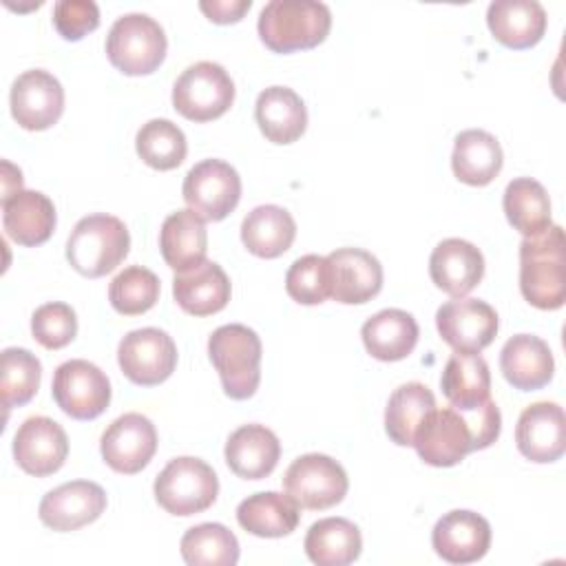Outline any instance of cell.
<instances>
[{
    "mask_svg": "<svg viewBox=\"0 0 566 566\" xmlns=\"http://www.w3.org/2000/svg\"><path fill=\"white\" fill-rule=\"evenodd\" d=\"M296 237L292 214L281 206H256L241 223V241L254 256L276 259L290 250Z\"/></svg>",
    "mask_w": 566,
    "mask_h": 566,
    "instance_id": "cell-31",
    "label": "cell"
},
{
    "mask_svg": "<svg viewBox=\"0 0 566 566\" xmlns=\"http://www.w3.org/2000/svg\"><path fill=\"white\" fill-rule=\"evenodd\" d=\"M104 462L117 473H139L157 451L155 424L137 413H124L115 418L99 440Z\"/></svg>",
    "mask_w": 566,
    "mask_h": 566,
    "instance_id": "cell-15",
    "label": "cell"
},
{
    "mask_svg": "<svg viewBox=\"0 0 566 566\" xmlns=\"http://www.w3.org/2000/svg\"><path fill=\"white\" fill-rule=\"evenodd\" d=\"M436 327L442 340L455 352L480 354L493 343L500 321L486 301L455 298L438 307Z\"/></svg>",
    "mask_w": 566,
    "mask_h": 566,
    "instance_id": "cell-12",
    "label": "cell"
},
{
    "mask_svg": "<svg viewBox=\"0 0 566 566\" xmlns=\"http://www.w3.org/2000/svg\"><path fill=\"white\" fill-rule=\"evenodd\" d=\"M332 27L327 4L316 0H270L259 13V38L274 53L321 44Z\"/></svg>",
    "mask_w": 566,
    "mask_h": 566,
    "instance_id": "cell-2",
    "label": "cell"
},
{
    "mask_svg": "<svg viewBox=\"0 0 566 566\" xmlns=\"http://www.w3.org/2000/svg\"><path fill=\"white\" fill-rule=\"evenodd\" d=\"M493 38L509 49H531L546 31V11L537 0H495L486 9Z\"/></svg>",
    "mask_w": 566,
    "mask_h": 566,
    "instance_id": "cell-25",
    "label": "cell"
},
{
    "mask_svg": "<svg viewBox=\"0 0 566 566\" xmlns=\"http://www.w3.org/2000/svg\"><path fill=\"white\" fill-rule=\"evenodd\" d=\"M159 250L168 268L186 272L201 261L208 252L206 221L190 208L168 214L159 230Z\"/></svg>",
    "mask_w": 566,
    "mask_h": 566,
    "instance_id": "cell-28",
    "label": "cell"
},
{
    "mask_svg": "<svg viewBox=\"0 0 566 566\" xmlns=\"http://www.w3.org/2000/svg\"><path fill=\"white\" fill-rule=\"evenodd\" d=\"M31 334L46 349L66 347L77 334V316L66 303H44L31 316Z\"/></svg>",
    "mask_w": 566,
    "mask_h": 566,
    "instance_id": "cell-42",
    "label": "cell"
},
{
    "mask_svg": "<svg viewBox=\"0 0 566 566\" xmlns=\"http://www.w3.org/2000/svg\"><path fill=\"white\" fill-rule=\"evenodd\" d=\"M287 294L301 305H318L332 296V274L327 256L305 254L285 274Z\"/></svg>",
    "mask_w": 566,
    "mask_h": 566,
    "instance_id": "cell-41",
    "label": "cell"
},
{
    "mask_svg": "<svg viewBox=\"0 0 566 566\" xmlns=\"http://www.w3.org/2000/svg\"><path fill=\"white\" fill-rule=\"evenodd\" d=\"M172 296L186 314L210 316L228 305L230 279L219 263L206 259L199 265L175 274Z\"/></svg>",
    "mask_w": 566,
    "mask_h": 566,
    "instance_id": "cell-23",
    "label": "cell"
},
{
    "mask_svg": "<svg viewBox=\"0 0 566 566\" xmlns=\"http://www.w3.org/2000/svg\"><path fill=\"white\" fill-rule=\"evenodd\" d=\"M117 363L130 382L153 387L175 371L177 345L164 329H133L119 340Z\"/></svg>",
    "mask_w": 566,
    "mask_h": 566,
    "instance_id": "cell-11",
    "label": "cell"
},
{
    "mask_svg": "<svg viewBox=\"0 0 566 566\" xmlns=\"http://www.w3.org/2000/svg\"><path fill=\"white\" fill-rule=\"evenodd\" d=\"M254 117L272 144H292L307 128V108L301 95L287 86H270L259 93Z\"/></svg>",
    "mask_w": 566,
    "mask_h": 566,
    "instance_id": "cell-27",
    "label": "cell"
},
{
    "mask_svg": "<svg viewBox=\"0 0 566 566\" xmlns=\"http://www.w3.org/2000/svg\"><path fill=\"white\" fill-rule=\"evenodd\" d=\"M431 546L449 564H471L486 555L491 546V526L482 515L455 509L436 522Z\"/></svg>",
    "mask_w": 566,
    "mask_h": 566,
    "instance_id": "cell-18",
    "label": "cell"
},
{
    "mask_svg": "<svg viewBox=\"0 0 566 566\" xmlns=\"http://www.w3.org/2000/svg\"><path fill=\"white\" fill-rule=\"evenodd\" d=\"M502 164V146L491 133L469 128L455 137L451 168L462 184L486 186L500 175Z\"/></svg>",
    "mask_w": 566,
    "mask_h": 566,
    "instance_id": "cell-30",
    "label": "cell"
},
{
    "mask_svg": "<svg viewBox=\"0 0 566 566\" xmlns=\"http://www.w3.org/2000/svg\"><path fill=\"white\" fill-rule=\"evenodd\" d=\"M9 104L13 119L22 128L46 130L64 111V88L49 71L31 69L13 80Z\"/></svg>",
    "mask_w": 566,
    "mask_h": 566,
    "instance_id": "cell-14",
    "label": "cell"
},
{
    "mask_svg": "<svg viewBox=\"0 0 566 566\" xmlns=\"http://www.w3.org/2000/svg\"><path fill=\"white\" fill-rule=\"evenodd\" d=\"M250 0H201L199 9L217 24H230L241 20V15L250 9Z\"/></svg>",
    "mask_w": 566,
    "mask_h": 566,
    "instance_id": "cell-44",
    "label": "cell"
},
{
    "mask_svg": "<svg viewBox=\"0 0 566 566\" xmlns=\"http://www.w3.org/2000/svg\"><path fill=\"white\" fill-rule=\"evenodd\" d=\"M159 298V279L144 265L122 270L108 285V301L115 312L137 316L148 312Z\"/></svg>",
    "mask_w": 566,
    "mask_h": 566,
    "instance_id": "cell-40",
    "label": "cell"
},
{
    "mask_svg": "<svg viewBox=\"0 0 566 566\" xmlns=\"http://www.w3.org/2000/svg\"><path fill=\"white\" fill-rule=\"evenodd\" d=\"M51 389L57 407L75 420H93L104 413L111 402L106 374L84 358L62 363L53 374Z\"/></svg>",
    "mask_w": 566,
    "mask_h": 566,
    "instance_id": "cell-10",
    "label": "cell"
},
{
    "mask_svg": "<svg viewBox=\"0 0 566 566\" xmlns=\"http://www.w3.org/2000/svg\"><path fill=\"white\" fill-rule=\"evenodd\" d=\"M42 365L24 347H7L0 356V394L7 409L27 405L40 387Z\"/></svg>",
    "mask_w": 566,
    "mask_h": 566,
    "instance_id": "cell-39",
    "label": "cell"
},
{
    "mask_svg": "<svg viewBox=\"0 0 566 566\" xmlns=\"http://www.w3.org/2000/svg\"><path fill=\"white\" fill-rule=\"evenodd\" d=\"M564 230L551 226L520 243V292L537 310H559L566 301Z\"/></svg>",
    "mask_w": 566,
    "mask_h": 566,
    "instance_id": "cell-1",
    "label": "cell"
},
{
    "mask_svg": "<svg viewBox=\"0 0 566 566\" xmlns=\"http://www.w3.org/2000/svg\"><path fill=\"white\" fill-rule=\"evenodd\" d=\"M208 356L226 396L232 400L254 396L261 380V340L254 329L241 323L217 327L208 338Z\"/></svg>",
    "mask_w": 566,
    "mask_h": 566,
    "instance_id": "cell-3",
    "label": "cell"
},
{
    "mask_svg": "<svg viewBox=\"0 0 566 566\" xmlns=\"http://www.w3.org/2000/svg\"><path fill=\"white\" fill-rule=\"evenodd\" d=\"M137 155L144 164L155 170L177 168L188 153L184 130L170 119H150L146 122L135 137Z\"/></svg>",
    "mask_w": 566,
    "mask_h": 566,
    "instance_id": "cell-38",
    "label": "cell"
},
{
    "mask_svg": "<svg viewBox=\"0 0 566 566\" xmlns=\"http://www.w3.org/2000/svg\"><path fill=\"white\" fill-rule=\"evenodd\" d=\"M2 228L18 245H40L55 230V206L38 190H18L2 199Z\"/></svg>",
    "mask_w": 566,
    "mask_h": 566,
    "instance_id": "cell-22",
    "label": "cell"
},
{
    "mask_svg": "<svg viewBox=\"0 0 566 566\" xmlns=\"http://www.w3.org/2000/svg\"><path fill=\"white\" fill-rule=\"evenodd\" d=\"M515 442L524 458L531 462H555L566 449V420L564 409L557 402L528 405L515 427Z\"/></svg>",
    "mask_w": 566,
    "mask_h": 566,
    "instance_id": "cell-19",
    "label": "cell"
},
{
    "mask_svg": "<svg viewBox=\"0 0 566 566\" xmlns=\"http://www.w3.org/2000/svg\"><path fill=\"white\" fill-rule=\"evenodd\" d=\"M502 208L509 223L524 237H537L553 226L548 192L539 181L531 177H517L509 181L504 188Z\"/></svg>",
    "mask_w": 566,
    "mask_h": 566,
    "instance_id": "cell-35",
    "label": "cell"
},
{
    "mask_svg": "<svg viewBox=\"0 0 566 566\" xmlns=\"http://www.w3.org/2000/svg\"><path fill=\"white\" fill-rule=\"evenodd\" d=\"M234 102V82L217 62L190 64L172 86V106L190 122L221 117Z\"/></svg>",
    "mask_w": 566,
    "mask_h": 566,
    "instance_id": "cell-7",
    "label": "cell"
},
{
    "mask_svg": "<svg viewBox=\"0 0 566 566\" xmlns=\"http://www.w3.org/2000/svg\"><path fill=\"white\" fill-rule=\"evenodd\" d=\"M130 234L122 219L113 214L82 217L69 241L66 259L82 276L97 279L113 272L128 254Z\"/></svg>",
    "mask_w": 566,
    "mask_h": 566,
    "instance_id": "cell-4",
    "label": "cell"
},
{
    "mask_svg": "<svg viewBox=\"0 0 566 566\" xmlns=\"http://www.w3.org/2000/svg\"><path fill=\"white\" fill-rule=\"evenodd\" d=\"M106 509V493L88 480H73L49 491L38 509L40 522L53 531H77L95 522Z\"/></svg>",
    "mask_w": 566,
    "mask_h": 566,
    "instance_id": "cell-17",
    "label": "cell"
},
{
    "mask_svg": "<svg viewBox=\"0 0 566 566\" xmlns=\"http://www.w3.org/2000/svg\"><path fill=\"white\" fill-rule=\"evenodd\" d=\"M179 548L188 566H234L239 562V542L234 533L217 522L188 528Z\"/></svg>",
    "mask_w": 566,
    "mask_h": 566,
    "instance_id": "cell-37",
    "label": "cell"
},
{
    "mask_svg": "<svg viewBox=\"0 0 566 566\" xmlns=\"http://www.w3.org/2000/svg\"><path fill=\"white\" fill-rule=\"evenodd\" d=\"M305 553L316 566H347L358 559L363 548L360 531L345 517H323L305 535Z\"/></svg>",
    "mask_w": 566,
    "mask_h": 566,
    "instance_id": "cell-34",
    "label": "cell"
},
{
    "mask_svg": "<svg viewBox=\"0 0 566 566\" xmlns=\"http://www.w3.org/2000/svg\"><path fill=\"white\" fill-rule=\"evenodd\" d=\"M296 502L285 493L261 491L237 506V522L256 537H283L298 526Z\"/></svg>",
    "mask_w": 566,
    "mask_h": 566,
    "instance_id": "cell-33",
    "label": "cell"
},
{
    "mask_svg": "<svg viewBox=\"0 0 566 566\" xmlns=\"http://www.w3.org/2000/svg\"><path fill=\"white\" fill-rule=\"evenodd\" d=\"M53 24L64 40H80L99 27V9L93 0H60L53 7Z\"/></svg>",
    "mask_w": 566,
    "mask_h": 566,
    "instance_id": "cell-43",
    "label": "cell"
},
{
    "mask_svg": "<svg viewBox=\"0 0 566 566\" xmlns=\"http://www.w3.org/2000/svg\"><path fill=\"white\" fill-rule=\"evenodd\" d=\"M223 453L234 475L243 480H261L274 471L281 455V442L274 431L263 424H243L230 433Z\"/></svg>",
    "mask_w": 566,
    "mask_h": 566,
    "instance_id": "cell-26",
    "label": "cell"
},
{
    "mask_svg": "<svg viewBox=\"0 0 566 566\" xmlns=\"http://www.w3.org/2000/svg\"><path fill=\"white\" fill-rule=\"evenodd\" d=\"M500 369L515 389L535 391L551 382L555 360L546 340L533 334H517L504 343Z\"/></svg>",
    "mask_w": 566,
    "mask_h": 566,
    "instance_id": "cell-24",
    "label": "cell"
},
{
    "mask_svg": "<svg viewBox=\"0 0 566 566\" xmlns=\"http://www.w3.org/2000/svg\"><path fill=\"white\" fill-rule=\"evenodd\" d=\"M181 192L203 221H221L241 199V177L223 159H203L188 170Z\"/></svg>",
    "mask_w": 566,
    "mask_h": 566,
    "instance_id": "cell-9",
    "label": "cell"
},
{
    "mask_svg": "<svg viewBox=\"0 0 566 566\" xmlns=\"http://www.w3.org/2000/svg\"><path fill=\"white\" fill-rule=\"evenodd\" d=\"M166 33L146 13H126L113 22L106 35V55L124 75H148L166 57Z\"/></svg>",
    "mask_w": 566,
    "mask_h": 566,
    "instance_id": "cell-6",
    "label": "cell"
},
{
    "mask_svg": "<svg viewBox=\"0 0 566 566\" xmlns=\"http://www.w3.org/2000/svg\"><path fill=\"white\" fill-rule=\"evenodd\" d=\"M360 338L374 358L385 363L402 360L413 352L418 343V323L405 310H380L363 323Z\"/></svg>",
    "mask_w": 566,
    "mask_h": 566,
    "instance_id": "cell-29",
    "label": "cell"
},
{
    "mask_svg": "<svg viewBox=\"0 0 566 566\" xmlns=\"http://www.w3.org/2000/svg\"><path fill=\"white\" fill-rule=\"evenodd\" d=\"M283 489L296 502V506L323 511L345 497L349 480L345 469L334 458L325 453H305L287 467Z\"/></svg>",
    "mask_w": 566,
    "mask_h": 566,
    "instance_id": "cell-8",
    "label": "cell"
},
{
    "mask_svg": "<svg viewBox=\"0 0 566 566\" xmlns=\"http://www.w3.org/2000/svg\"><path fill=\"white\" fill-rule=\"evenodd\" d=\"M429 276L438 290L462 298L482 281L484 256L464 239H444L429 256Z\"/></svg>",
    "mask_w": 566,
    "mask_h": 566,
    "instance_id": "cell-21",
    "label": "cell"
},
{
    "mask_svg": "<svg viewBox=\"0 0 566 566\" xmlns=\"http://www.w3.org/2000/svg\"><path fill=\"white\" fill-rule=\"evenodd\" d=\"M155 500L170 515H195L210 509L219 493L212 467L199 458L181 455L170 460L155 478Z\"/></svg>",
    "mask_w": 566,
    "mask_h": 566,
    "instance_id": "cell-5",
    "label": "cell"
},
{
    "mask_svg": "<svg viewBox=\"0 0 566 566\" xmlns=\"http://www.w3.org/2000/svg\"><path fill=\"white\" fill-rule=\"evenodd\" d=\"M444 398L458 411H473L489 400L491 374L489 365L480 354L455 352L440 376Z\"/></svg>",
    "mask_w": 566,
    "mask_h": 566,
    "instance_id": "cell-32",
    "label": "cell"
},
{
    "mask_svg": "<svg viewBox=\"0 0 566 566\" xmlns=\"http://www.w3.org/2000/svg\"><path fill=\"white\" fill-rule=\"evenodd\" d=\"M69 455L66 431L46 416L27 418L13 436V458L18 467L35 478L55 473Z\"/></svg>",
    "mask_w": 566,
    "mask_h": 566,
    "instance_id": "cell-16",
    "label": "cell"
},
{
    "mask_svg": "<svg viewBox=\"0 0 566 566\" xmlns=\"http://www.w3.org/2000/svg\"><path fill=\"white\" fill-rule=\"evenodd\" d=\"M332 274V298L345 305L371 301L382 287L380 261L360 248H338L327 254Z\"/></svg>",
    "mask_w": 566,
    "mask_h": 566,
    "instance_id": "cell-20",
    "label": "cell"
},
{
    "mask_svg": "<svg viewBox=\"0 0 566 566\" xmlns=\"http://www.w3.org/2000/svg\"><path fill=\"white\" fill-rule=\"evenodd\" d=\"M411 447L431 467H453L473 451V436L458 409L433 407L418 424Z\"/></svg>",
    "mask_w": 566,
    "mask_h": 566,
    "instance_id": "cell-13",
    "label": "cell"
},
{
    "mask_svg": "<svg viewBox=\"0 0 566 566\" xmlns=\"http://www.w3.org/2000/svg\"><path fill=\"white\" fill-rule=\"evenodd\" d=\"M436 407V398L422 382H405L387 400L385 409V431L400 444L411 447L413 433L422 418Z\"/></svg>",
    "mask_w": 566,
    "mask_h": 566,
    "instance_id": "cell-36",
    "label": "cell"
}]
</instances>
